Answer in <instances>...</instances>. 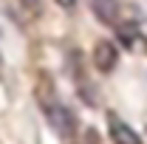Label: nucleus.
<instances>
[{
    "mask_svg": "<svg viewBox=\"0 0 147 144\" xmlns=\"http://www.w3.org/2000/svg\"><path fill=\"white\" fill-rule=\"evenodd\" d=\"M42 113H45V119L51 122L59 136H71L74 130H76V119H74V113L62 102H57V99H48V102H42Z\"/></svg>",
    "mask_w": 147,
    "mask_h": 144,
    "instance_id": "obj_1",
    "label": "nucleus"
},
{
    "mask_svg": "<svg viewBox=\"0 0 147 144\" xmlns=\"http://www.w3.org/2000/svg\"><path fill=\"white\" fill-rule=\"evenodd\" d=\"M116 59H119V48H116L110 40H99V42L93 45V65H96V71L110 73L116 68Z\"/></svg>",
    "mask_w": 147,
    "mask_h": 144,
    "instance_id": "obj_2",
    "label": "nucleus"
},
{
    "mask_svg": "<svg viewBox=\"0 0 147 144\" xmlns=\"http://www.w3.org/2000/svg\"><path fill=\"white\" fill-rule=\"evenodd\" d=\"M108 124H110V141L113 144H142V136L127 122H122L116 113H108Z\"/></svg>",
    "mask_w": 147,
    "mask_h": 144,
    "instance_id": "obj_3",
    "label": "nucleus"
},
{
    "mask_svg": "<svg viewBox=\"0 0 147 144\" xmlns=\"http://www.w3.org/2000/svg\"><path fill=\"white\" fill-rule=\"evenodd\" d=\"M91 11L102 20L105 26H119L122 6H119V0H91Z\"/></svg>",
    "mask_w": 147,
    "mask_h": 144,
    "instance_id": "obj_4",
    "label": "nucleus"
},
{
    "mask_svg": "<svg viewBox=\"0 0 147 144\" xmlns=\"http://www.w3.org/2000/svg\"><path fill=\"white\" fill-rule=\"evenodd\" d=\"M139 37H142V34H139V28H136L133 23H119V40H122V45L133 48Z\"/></svg>",
    "mask_w": 147,
    "mask_h": 144,
    "instance_id": "obj_5",
    "label": "nucleus"
},
{
    "mask_svg": "<svg viewBox=\"0 0 147 144\" xmlns=\"http://www.w3.org/2000/svg\"><path fill=\"white\" fill-rule=\"evenodd\" d=\"M57 3H59L62 9H74V6H76V0H57Z\"/></svg>",
    "mask_w": 147,
    "mask_h": 144,
    "instance_id": "obj_6",
    "label": "nucleus"
},
{
    "mask_svg": "<svg viewBox=\"0 0 147 144\" xmlns=\"http://www.w3.org/2000/svg\"><path fill=\"white\" fill-rule=\"evenodd\" d=\"M26 6H31V11H40V0H23Z\"/></svg>",
    "mask_w": 147,
    "mask_h": 144,
    "instance_id": "obj_7",
    "label": "nucleus"
}]
</instances>
